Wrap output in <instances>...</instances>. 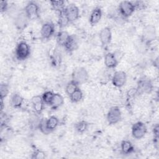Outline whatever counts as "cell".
<instances>
[{"label":"cell","mask_w":159,"mask_h":159,"mask_svg":"<svg viewBox=\"0 0 159 159\" xmlns=\"http://www.w3.org/2000/svg\"><path fill=\"white\" fill-rule=\"evenodd\" d=\"M15 53L16 58L19 60H24L27 59L30 53L29 45L24 41L19 42L16 46Z\"/></svg>","instance_id":"1"},{"label":"cell","mask_w":159,"mask_h":159,"mask_svg":"<svg viewBox=\"0 0 159 159\" xmlns=\"http://www.w3.org/2000/svg\"><path fill=\"white\" fill-rule=\"evenodd\" d=\"M72 80L78 84L86 83L89 79V75L86 70L83 67H78L75 68L72 73Z\"/></svg>","instance_id":"2"},{"label":"cell","mask_w":159,"mask_h":159,"mask_svg":"<svg viewBox=\"0 0 159 159\" xmlns=\"http://www.w3.org/2000/svg\"><path fill=\"white\" fill-rule=\"evenodd\" d=\"M135 6L132 2L124 1L120 2L119 5V12L123 18H128L135 11Z\"/></svg>","instance_id":"3"},{"label":"cell","mask_w":159,"mask_h":159,"mask_svg":"<svg viewBox=\"0 0 159 159\" xmlns=\"http://www.w3.org/2000/svg\"><path fill=\"white\" fill-rule=\"evenodd\" d=\"M24 11L29 20H34L39 17L40 8L38 4L34 1L29 2Z\"/></svg>","instance_id":"4"},{"label":"cell","mask_w":159,"mask_h":159,"mask_svg":"<svg viewBox=\"0 0 159 159\" xmlns=\"http://www.w3.org/2000/svg\"><path fill=\"white\" fill-rule=\"evenodd\" d=\"M147 131V128L145 124L141 121L134 123L132 127V135L135 139L143 138L146 134Z\"/></svg>","instance_id":"5"},{"label":"cell","mask_w":159,"mask_h":159,"mask_svg":"<svg viewBox=\"0 0 159 159\" xmlns=\"http://www.w3.org/2000/svg\"><path fill=\"white\" fill-rule=\"evenodd\" d=\"M121 119V111L117 106L111 107L107 114V120L110 125L116 124Z\"/></svg>","instance_id":"6"},{"label":"cell","mask_w":159,"mask_h":159,"mask_svg":"<svg viewBox=\"0 0 159 159\" xmlns=\"http://www.w3.org/2000/svg\"><path fill=\"white\" fill-rule=\"evenodd\" d=\"M153 89L152 81L147 78L140 79L137 83V91L139 93H150Z\"/></svg>","instance_id":"7"},{"label":"cell","mask_w":159,"mask_h":159,"mask_svg":"<svg viewBox=\"0 0 159 159\" xmlns=\"http://www.w3.org/2000/svg\"><path fill=\"white\" fill-rule=\"evenodd\" d=\"M65 12L70 23L76 20L80 16L79 8L74 4H70L66 6Z\"/></svg>","instance_id":"8"},{"label":"cell","mask_w":159,"mask_h":159,"mask_svg":"<svg viewBox=\"0 0 159 159\" xmlns=\"http://www.w3.org/2000/svg\"><path fill=\"white\" fill-rule=\"evenodd\" d=\"M29 19L24 11L18 12L14 18V25L18 30L24 29L28 24Z\"/></svg>","instance_id":"9"},{"label":"cell","mask_w":159,"mask_h":159,"mask_svg":"<svg viewBox=\"0 0 159 159\" xmlns=\"http://www.w3.org/2000/svg\"><path fill=\"white\" fill-rule=\"evenodd\" d=\"M112 83L117 88L122 87L126 83L127 75L123 71H116L112 77Z\"/></svg>","instance_id":"10"},{"label":"cell","mask_w":159,"mask_h":159,"mask_svg":"<svg viewBox=\"0 0 159 159\" xmlns=\"http://www.w3.org/2000/svg\"><path fill=\"white\" fill-rule=\"evenodd\" d=\"M55 32V26L53 24L50 22L44 23L40 29V34L43 39H50Z\"/></svg>","instance_id":"11"},{"label":"cell","mask_w":159,"mask_h":159,"mask_svg":"<svg viewBox=\"0 0 159 159\" xmlns=\"http://www.w3.org/2000/svg\"><path fill=\"white\" fill-rule=\"evenodd\" d=\"M99 39L103 47L107 46L112 40V32L109 27H106L102 28L99 32Z\"/></svg>","instance_id":"12"},{"label":"cell","mask_w":159,"mask_h":159,"mask_svg":"<svg viewBox=\"0 0 159 159\" xmlns=\"http://www.w3.org/2000/svg\"><path fill=\"white\" fill-rule=\"evenodd\" d=\"M31 103L33 109L37 114H39L43 111L45 103L42 100V96L36 95L33 96L31 99Z\"/></svg>","instance_id":"13"},{"label":"cell","mask_w":159,"mask_h":159,"mask_svg":"<svg viewBox=\"0 0 159 159\" xmlns=\"http://www.w3.org/2000/svg\"><path fill=\"white\" fill-rule=\"evenodd\" d=\"M104 64L108 68H114L117 65L118 61L114 53L108 52L105 55Z\"/></svg>","instance_id":"14"},{"label":"cell","mask_w":159,"mask_h":159,"mask_svg":"<svg viewBox=\"0 0 159 159\" xmlns=\"http://www.w3.org/2000/svg\"><path fill=\"white\" fill-rule=\"evenodd\" d=\"M102 17V10L99 7H95L91 12L89 21L91 25H95L101 20Z\"/></svg>","instance_id":"15"},{"label":"cell","mask_w":159,"mask_h":159,"mask_svg":"<svg viewBox=\"0 0 159 159\" xmlns=\"http://www.w3.org/2000/svg\"><path fill=\"white\" fill-rule=\"evenodd\" d=\"M71 36V35H70L66 31H59L57 34V41L58 44L60 46L65 47L70 40Z\"/></svg>","instance_id":"16"},{"label":"cell","mask_w":159,"mask_h":159,"mask_svg":"<svg viewBox=\"0 0 159 159\" xmlns=\"http://www.w3.org/2000/svg\"><path fill=\"white\" fill-rule=\"evenodd\" d=\"M64 103V99L63 96L59 93H55L52 102L50 104L52 109H57L61 106Z\"/></svg>","instance_id":"17"},{"label":"cell","mask_w":159,"mask_h":159,"mask_svg":"<svg viewBox=\"0 0 159 159\" xmlns=\"http://www.w3.org/2000/svg\"><path fill=\"white\" fill-rule=\"evenodd\" d=\"M24 102L23 98L18 93H14L11 97L10 102L11 106L14 108H20Z\"/></svg>","instance_id":"18"},{"label":"cell","mask_w":159,"mask_h":159,"mask_svg":"<svg viewBox=\"0 0 159 159\" xmlns=\"http://www.w3.org/2000/svg\"><path fill=\"white\" fill-rule=\"evenodd\" d=\"M120 148L122 152L125 155L130 154L134 150V147L129 140H123L120 144Z\"/></svg>","instance_id":"19"},{"label":"cell","mask_w":159,"mask_h":159,"mask_svg":"<svg viewBox=\"0 0 159 159\" xmlns=\"http://www.w3.org/2000/svg\"><path fill=\"white\" fill-rule=\"evenodd\" d=\"M46 124H47V127L48 129L50 132H52L58 126L59 124V120L56 116H52L49 117L48 119H47Z\"/></svg>","instance_id":"20"},{"label":"cell","mask_w":159,"mask_h":159,"mask_svg":"<svg viewBox=\"0 0 159 159\" xmlns=\"http://www.w3.org/2000/svg\"><path fill=\"white\" fill-rule=\"evenodd\" d=\"M70 23L66 14L65 12V9L60 12H59L58 19V24L60 28L66 27Z\"/></svg>","instance_id":"21"},{"label":"cell","mask_w":159,"mask_h":159,"mask_svg":"<svg viewBox=\"0 0 159 159\" xmlns=\"http://www.w3.org/2000/svg\"><path fill=\"white\" fill-rule=\"evenodd\" d=\"M78 46V45L77 40H76L75 37L71 35L70 40H68V42H67V43L65 45V46L64 47L67 51L73 52L77 49Z\"/></svg>","instance_id":"22"},{"label":"cell","mask_w":159,"mask_h":159,"mask_svg":"<svg viewBox=\"0 0 159 159\" xmlns=\"http://www.w3.org/2000/svg\"><path fill=\"white\" fill-rule=\"evenodd\" d=\"M89 124L85 120H80L75 124V130L80 134L85 132L88 129Z\"/></svg>","instance_id":"23"},{"label":"cell","mask_w":159,"mask_h":159,"mask_svg":"<svg viewBox=\"0 0 159 159\" xmlns=\"http://www.w3.org/2000/svg\"><path fill=\"white\" fill-rule=\"evenodd\" d=\"M50 4L52 8L58 13L63 11L66 7L65 2L63 1H51Z\"/></svg>","instance_id":"24"},{"label":"cell","mask_w":159,"mask_h":159,"mask_svg":"<svg viewBox=\"0 0 159 159\" xmlns=\"http://www.w3.org/2000/svg\"><path fill=\"white\" fill-rule=\"evenodd\" d=\"M69 97L72 102H80L83 99V93L82 91L78 88Z\"/></svg>","instance_id":"25"},{"label":"cell","mask_w":159,"mask_h":159,"mask_svg":"<svg viewBox=\"0 0 159 159\" xmlns=\"http://www.w3.org/2000/svg\"><path fill=\"white\" fill-rule=\"evenodd\" d=\"M155 35V29L148 27L145 29L143 31V37L145 39V40L148 41H152L154 40Z\"/></svg>","instance_id":"26"},{"label":"cell","mask_w":159,"mask_h":159,"mask_svg":"<svg viewBox=\"0 0 159 159\" xmlns=\"http://www.w3.org/2000/svg\"><path fill=\"white\" fill-rule=\"evenodd\" d=\"M78 88V84L76 83L73 80L70 81L67 83L65 87L66 93L70 96L75 91H76Z\"/></svg>","instance_id":"27"},{"label":"cell","mask_w":159,"mask_h":159,"mask_svg":"<svg viewBox=\"0 0 159 159\" xmlns=\"http://www.w3.org/2000/svg\"><path fill=\"white\" fill-rule=\"evenodd\" d=\"M54 94L55 93H53L51 91H45L42 95V100H43V102L46 104L50 105L51 102H52V100L53 98Z\"/></svg>","instance_id":"28"},{"label":"cell","mask_w":159,"mask_h":159,"mask_svg":"<svg viewBox=\"0 0 159 159\" xmlns=\"http://www.w3.org/2000/svg\"><path fill=\"white\" fill-rule=\"evenodd\" d=\"M46 121H47V119L42 118L40 120L39 127H38V129H39L41 131V132L43 133V134H48L49 133L51 132L47 127Z\"/></svg>","instance_id":"29"},{"label":"cell","mask_w":159,"mask_h":159,"mask_svg":"<svg viewBox=\"0 0 159 159\" xmlns=\"http://www.w3.org/2000/svg\"><path fill=\"white\" fill-rule=\"evenodd\" d=\"M1 100H3L7 96L9 93V86L6 83H1L0 86Z\"/></svg>","instance_id":"30"},{"label":"cell","mask_w":159,"mask_h":159,"mask_svg":"<svg viewBox=\"0 0 159 159\" xmlns=\"http://www.w3.org/2000/svg\"><path fill=\"white\" fill-rule=\"evenodd\" d=\"M45 154L44 152L40 150H36L34 152V154H32V158L43 159V158H45Z\"/></svg>","instance_id":"31"},{"label":"cell","mask_w":159,"mask_h":159,"mask_svg":"<svg viewBox=\"0 0 159 159\" xmlns=\"http://www.w3.org/2000/svg\"><path fill=\"white\" fill-rule=\"evenodd\" d=\"M8 7L7 2L6 1H1L0 2V11L1 12H4L7 11Z\"/></svg>","instance_id":"32"},{"label":"cell","mask_w":159,"mask_h":159,"mask_svg":"<svg viewBox=\"0 0 159 159\" xmlns=\"http://www.w3.org/2000/svg\"><path fill=\"white\" fill-rule=\"evenodd\" d=\"M153 139H158L159 137V126L158 124H157L153 129Z\"/></svg>","instance_id":"33"}]
</instances>
